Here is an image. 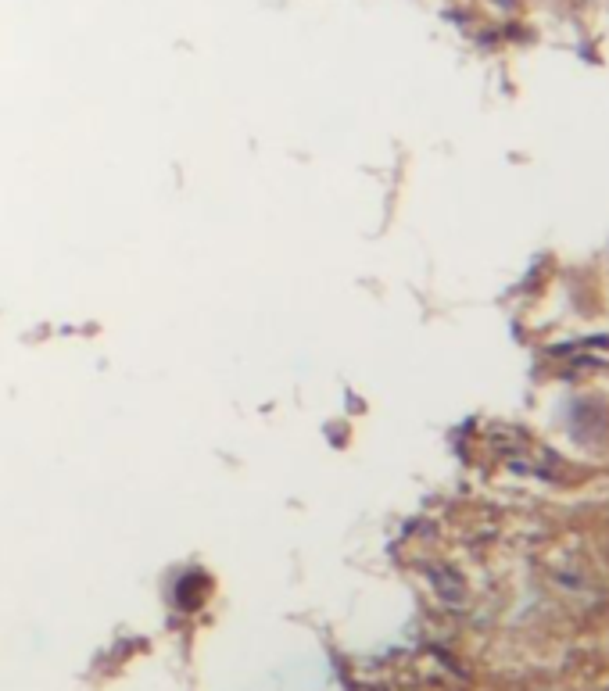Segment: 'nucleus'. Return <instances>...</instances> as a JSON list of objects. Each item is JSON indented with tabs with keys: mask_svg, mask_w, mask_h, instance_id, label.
Here are the masks:
<instances>
[{
	"mask_svg": "<svg viewBox=\"0 0 609 691\" xmlns=\"http://www.w3.org/2000/svg\"><path fill=\"white\" fill-rule=\"evenodd\" d=\"M434 581H438V591H441V595L448 598V602H463V598H466V588H463V581H459V577H455V573L441 570V573H434Z\"/></svg>",
	"mask_w": 609,
	"mask_h": 691,
	"instance_id": "nucleus-2",
	"label": "nucleus"
},
{
	"mask_svg": "<svg viewBox=\"0 0 609 691\" xmlns=\"http://www.w3.org/2000/svg\"><path fill=\"white\" fill-rule=\"evenodd\" d=\"M570 434L581 444H595L609 437V409L595 398H577L570 409Z\"/></svg>",
	"mask_w": 609,
	"mask_h": 691,
	"instance_id": "nucleus-1",
	"label": "nucleus"
}]
</instances>
